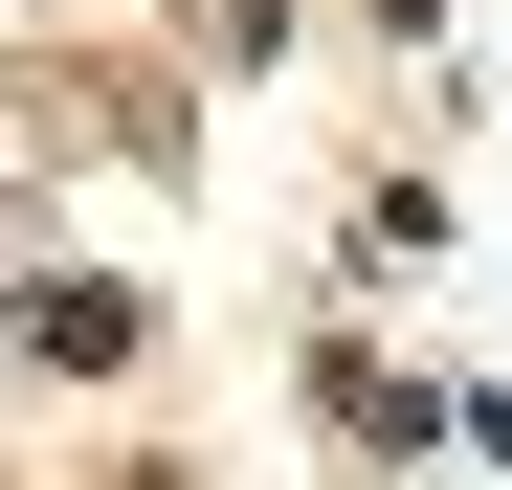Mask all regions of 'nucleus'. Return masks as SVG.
Here are the masks:
<instances>
[{"mask_svg":"<svg viewBox=\"0 0 512 490\" xmlns=\"http://www.w3.org/2000/svg\"><path fill=\"white\" fill-rule=\"evenodd\" d=\"M156 490H201V468H156Z\"/></svg>","mask_w":512,"mask_h":490,"instance_id":"nucleus-1","label":"nucleus"}]
</instances>
